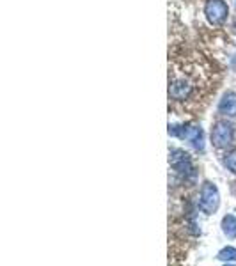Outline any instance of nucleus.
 Returning <instances> with one entry per match:
<instances>
[{"label": "nucleus", "instance_id": "1", "mask_svg": "<svg viewBox=\"0 0 236 266\" xmlns=\"http://www.w3.org/2000/svg\"><path fill=\"white\" fill-rule=\"evenodd\" d=\"M169 135L181 138V140H188L196 151L204 149V132L201 130V126L190 125V123H186V125H171L169 126Z\"/></svg>", "mask_w": 236, "mask_h": 266}, {"label": "nucleus", "instance_id": "2", "mask_svg": "<svg viewBox=\"0 0 236 266\" xmlns=\"http://www.w3.org/2000/svg\"><path fill=\"white\" fill-rule=\"evenodd\" d=\"M169 163H171V167L174 168L181 178L192 179L194 176H196V168H194L192 158H190L188 153L183 151V149H178V148L171 149V153H169Z\"/></svg>", "mask_w": 236, "mask_h": 266}, {"label": "nucleus", "instance_id": "3", "mask_svg": "<svg viewBox=\"0 0 236 266\" xmlns=\"http://www.w3.org/2000/svg\"><path fill=\"white\" fill-rule=\"evenodd\" d=\"M220 206V194L215 183L204 181L199 194V209L204 215H213Z\"/></svg>", "mask_w": 236, "mask_h": 266}, {"label": "nucleus", "instance_id": "4", "mask_svg": "<svg viewBox=\"0 0 236 266\" xmlns=\"http://www.w3.org/2000/svg\"><path fill=\"white\" fill-rule=\"evenodd\" d=\"M236 128L229 121H217L211 128V142L215 148L226 149L234 142Z\"/></svg>", "mask_w": 236, "mask_h": 266}, {"label": "nucleus", "instance_id": "5", "mask_svg": "<svg viewBox=\"0 0 236 266\" xmlns=\"http://www.w3.org/2000/svg\"><path fill=\"white\" fill-rule=\"evenodd\" d=\"M204 14L211 25H224L229 14V7L224 0H206L204 6Z\"/></svg>", "mask_w": 236, "mask_h": 266}, {"label": "nucleus", "instance_id": "6", "mask_svg": "<svg viewBox=\"0 0 236 266\" xmlns=\"http://www.w3.org/2000/svg\"><path fill=\"white\" fill-rule=\"evenodd\" d=\"M219 114H222L224 117L233 119L236 117V92L229 91L222 96L219 103Z\"/></svg>", "mask_w": 236, "mask_h": 266}, {"label": "nucleus", "instance_id": "7", "mask_svg": "<svg viewBox=\"0 0 236 266\" xmlns=\"http://www.w3.org/2000/svg\"><path fill=\"white\" fill-rule=\"evenodd\" d=\"M222 233L229 239H236V216L234 215H226L220 222Z\"/></svg>", "mask_w": 236, "mask_h": 266}, {"label": "nucleus", "instance_id": "8", "mask_svg": "<svg viewBox=\"0 0 236 266\" xmlns=\"http://www.w3.org/2000/svg\"><path fill=\"white\" fill-rule=\"evenodd\" d=\"M217 259L224 261V263H236V249L234 247H224V249L217 254Z\"/></svg>", "mask_w": 236, "mask_h": 266}, {"label": "nucleus", "instance_id": "9", "mask_svg": "<svg viewBox=\"0 0 236 266\" xmlns=\"http://www.w3.org/2000/svg\"><path fill=\"white\" fill-rule=\"evenodd\" d=\"M224 165L229 168L233 174H236V148L234 149H229V151L224 155Z\"/></svg>", "mask_w": 236, "mask_h": 266}, {"label": "nucleus", "instance_id": "10", "mask_svg": "<svg viewBox=\"0 0 236 266\" xmlns=\"http://www.w3.org/2000/svg\"><path fill=\"white\" fill-rule=\"evenodd\" d=\"M231 29H233V32L236 34V18H234L233 21H231Z\"/></svg>", "mask_w": 236, "mask_h": 266}, {"label": "nucleus", "instance_id": "11", "mask_svg": "<svg viewBox=\"0 0 236 266\" xmlns=\"http://www.w3.org/2000/svg\"><path fill=\"white\" fill-rule=\"evenodd\" d=\"M224 266H236V264H233V263H226V264H224Z\"/></svg>", "mask_w": 236, "mask_h": 266}]
</instances>
